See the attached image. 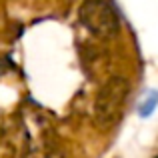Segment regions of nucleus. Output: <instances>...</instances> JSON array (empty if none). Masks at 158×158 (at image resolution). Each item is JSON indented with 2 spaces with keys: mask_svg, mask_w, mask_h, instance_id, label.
<instances>
[{
  "mask_svg": "<svg viewBox=\"0 0 158 158\" xmlns=\"http://www.w3.org/2000/svg\"><path fill=\"white\" fill-rule=\"evenodd\" d=\"M158 106V92L154 90H150V92L144 96V100L138 104V112L140 116H150L152 112H154V108Z\"/></svg>",
  "mask_w": 158,
  "mask_h": 158,
  "instance_id": "3",
  "label": "nucleus"
},
{
  "mask_svg": "<svg viewBox=\"0 0 158 158\" xmlns=\"http://www.w3.org/2000/svg\"><path fill=\"white\" fill-rule=\"evenodd\" d=\"M80 20L88 30L96 34H110L116 28V18L102 0H88L80 8Z\"/></svg>",
  "mask_w": 158,
  "mask_h": 158,
  "instance_id": "1",
  "label": "nucleus"
},
{
  "mask_svg": "<svg viewBox=\"0 0 158 158\" xmlns=\"http://www.w3.org/2000/svg\"><path fill=\"white\" fill-rule=\"evenodd\" d=\"M122 92H124V84L118 82V80L116 82L112 80L100 92V96H98V100H96V118H98V122L106 124L108 120L114 116L116 108H118L120 100H122Z\"/></svg>",
  "mask_w": 158,
  "mask_h": 158,
  "instance_id": "2",
  "label": "nucleus"
}]
</instances>
